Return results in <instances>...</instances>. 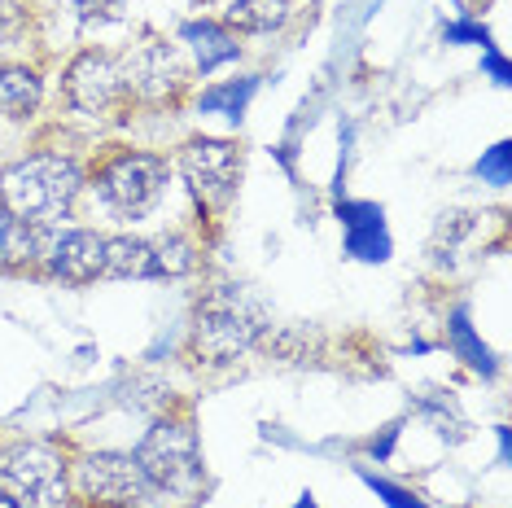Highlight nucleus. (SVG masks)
Here are the masks:
<instances>
[{"instance_id":"obj_5","label":"nucleus","mask_w":512,"mask_h":508,"mask_svg":"<svg viewBox=\"0 0 512 508\" xmlns=\"http://www.w3.org/2000/svg\"><path fill=\"white\" fill-rule=\"evenodd\" d=\"M0 487L22 508H62L71 500V469L53 443H18L0 456Z\"/></svg>"},{"instance_id":"obj_4","label":"nucleus","mask_w":512,"mask_h":508,"mask_svg":"<svg viewBox=\"0 0 512 508\" xmlns=\"http://www.w3.org/2000/svg\"><path fill=\"white\" fill-rule=\"evenodd\" d=\"M167 176H171L167 158L141 154V149H123V154H110L106 163L92 171V189L101 193V202H106L110 211L141 219L162 202Z\"/></svg>"},{"instance_id":"obj_10","label":"nucleus","mask_w":512,"mask_h":508,"mask_svg":"<svg viewBox=\"0 0 512 508\" xmlns=\"http://www.w3.org/2000/svg\"><path fill=\"white\" fill-rule=\"evenodd\" d=\"M40 268L53 281L66 285H92L106 276V237L92 228H66V233H44L40 246Z\"/></svg>"},{"instance_id":"obj_2","label":"nucleus","mask_w":512,"mask_h":508,"mask_svg":"<svg viewBox=\"0 0 512 508\" xmlns=\"http://www.w3.org/2000/svg\"><path fill=\"white\" fill-rule=\"evenodd\" d=\"M267 329V316L259 298L241 285H215L197 298L193 311V351L206 364H228L237 355H246L259 333Z\"/></svg>"},{"instance_id":"obj_19","label":"nucleus","mask_w":512,"mask_h":508,"mask_svg":"<svg viewBox=\"0 0 512 508\" xmlns=\"http://www.w3.org/2000/svg\"><path fill=\"white\" fill-rule=\"evenodd\" d=\"M0 508H22L18 500H9V495H0Z\"/></svg>"},{"instance_id":"obj_15","label":"nucleus","mask_w":512,"mask_h":508,"mask_svg":"<svg viewBox=\"0 0 512 508\" xmlns=\"http://www.w3.org/2000/svg\"><path fill=\"white\" fill-rule=\"evenodd\" d=\"M184 40L193 44V57H197L202 71H211V66H219V62H228V57L241 53L237 31H228L224 22H189V27H184Z\"/></svg>"},{"instance_id":"obj_8","label":"nucleus","mask_w":512,"mask_h":508,"mask_svg":"<svg viewBox=\"0 0 512 508\" xmlns=\"http://www.w3.org/2000/svg\"><path fill=\"white\" fill-rule=\"evenodd\" d=\"M119 66H123L132 101H145V106H171V101H180L184 84H189L176 49H171L167 40H154V36L132 44V49L119 57Z\"/></svg>"},{"instance_id":"obj_6","label":"nucleus","mask_w":512,"mask_h":508,"mask_svg":"<svg viewBox=\"0 0 512 508\" xmlns=\"http://www.w3.org/2000/svg\"><path fill=\"white\" fill-rule=\"evenodd\" d=\"M62 88H66V101H71L79 114H88V119L119 123V119H127V110L136 106L132 92H127V79H123L119 57L97 53V49L79 53L75 62L66 66Z\"/></svg>"},{"instance_id":"obj_9","label":"nucleus","mask_w":512,"mask_h":508,"mask_svg":"<svg viewBox=\"0 0 512 508\" xmlns=\"http://www.w3.org/2000/svg\"><path fill=\"white\" fill-rule=\"evenodd\" d=\"M180 171H184V180H189V189L206 206H224L232 198V189H237V180H241V149L232 141L197 136V141L184 145Z\"/></svg>"},{"instance_id":"obj_14","label":"nucleus","mask_w":512,"mask_h":508,"mask_svg":"<svg viewBox=\"0 0 512 508\" xmlns=\"http://www.w3.org/2000/svg\"><path fill=\"white\" fill-rule=\"evenodd\" d=\"M106 276H119V281H145L154 276V241L149 237H106Z\"/></svg>"},{"instance_id":"obj_16","label":"nucleus","mask_w":512,"mask_h":508,"mask_svg":"<svg viewBox=\"0 0 512 508\" xmlns=\"http://www.w3.org/2000/svg\"><path fill=\"white\" fill-rule=\"evenodd\" d=\"M193 263H197V254L184 237L154 241V276H184V272H193Z\"/></svg>"},{"instance_id":"obj_7","label":"nucleus","mask_w":512,"mask_h":508,"mask_svg":"<svg viewBox=\"0 0 512 508\" xmlns=\"http://www.w3.org/2000/svg\"><path fill=\"white\" fill-rule=\"evenodd\" d=\"M71 482L88 504H101V508H145L149 500H158L154 487L145 482V473L136 469V460L123 452L84 456L75 465Z\"/></svg>"},{"instance_id":"obj_3","label":"nucleus","mask_w":512,"mask_h":508,"mask_svg":"<svg viewBox=\"0 0 512 508\" xmlns=\"http://www.w3.org/2000/svg\"><path fill=\"white\" fill-rule=\"evenodd\" d=\"M132 460L154 487V495H184L202 482V443H197L193 421L184 417L154 421V430L141 438Z\"/></svg>"},{"instance_id":"obj_13","label":"nucleus","mask_w":512,"mask_h":508,"mask_svg":"<svg viewBox=\"0 0 512 508\" xmlns=\"http://www.w3.org/2000/svg\"><path fill=\"white\" fill-rule=\"evenodd\" d=\"M289 18H294V0H232L224 27L246 31V36H267V31H281Z\"/></svg>"},{"instance_id":"obj_12","label":"nucleus","mask_w":512,"mask_h":508,"mask_svg":"<svg viewBox=\"0 0 512 508\" xmlns=\"http://www.w3.org/2000/svg\"><path fill=\"white\" fill-rule=\"evenodd\" d=\"M44 79L36 66L22 62H0V114L5 119H31L40 110Z\"/></svg>"},{"instance_id":"obj_18","label":"nucleus","mask_w":512,"mask_h":508,"mask_svg":"<svg viewBox=\"0 0 512 508\" xmlns=\"http://www.w3.org/2000/svg\"><path fill=\"white\" fill-rule=\"evenodd\" d=\"M84 22H119L127 0H71Z\"/></svg>"},{"instance_id":"obj_17","label":"nucleus","mask_w":512,"mask_h":508,"mask_svg":"<svg viewBox=\"0 0 512 508\" xmlns=\"http://www.w3.org/2000/svg\"><path fill=\"white\" fill-rule=\"evenodd\" d=\"M31 31V14L18 0H0V44H18Z\"/></svg>"},{"instance_id":"obj_11","label":"nucleus","mask_w":512,"mask_h":508,"mask_svg":"<svg viewBox=\"0 0 512 508\" xmlns=\"http://www.w3.org/2000/svg\"><path fill=\"white\" fill-rule=\"evenodd\" d=\"M44 246V228L27 224L0 202V272H18V268H36Z\"/></svg>"},{"instance_id":"obj_1","label":"nucleus","mask_w":512,"mask_h":508,"mask_svg":"<svg viewBox=\"0 0 512 508\" xmlns=\"http://www.w3.org/2000/svg\"><path fill=\"white\" fill-rule=\"evenodd\" d=\"M84 189V167L71 154H27L0 171V202L36 228L57 224Z\"/></svg>"}]
</instances>
